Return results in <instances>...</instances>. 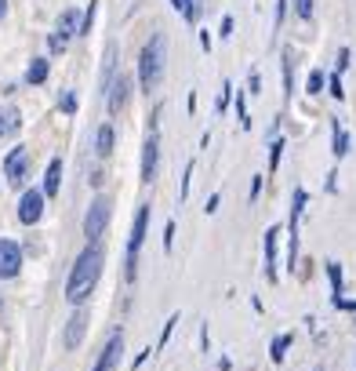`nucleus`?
Here are the masks:
<instances>
[{"label":"nucleus","instance_id":"1","mask_svg":"<svg viewBox=\"0 0 356 371\" xmlns=\"http://www.w3.org/2000/svg\"><path fill=\"white\" fill-rule=\"evenodd\" d=\"M98 277H102V251H98L95 244H87V248L80 251V259H76L69 280H66V299H69L73 306H80V302L95 291Z\"/></svg>","mask_w":356,"mask_h":371},{"label":"nucleus","instance_id":"2","mask_svg":"<svg viewBox=\"0 0 356 371\" xmlns=\"http://www.w3.org/2000/svg\"><path fill=\"white\" fill-rule=\"evenodd\" d=\"M164 62H168V41L157 33V36H153V41L142 47V55H138V84H142V92H153V87L160 84Z\"/></svg>","mask_w":356,"mask_h":371},{"label":"nucleus","instance_id":"3","mask_svg":"<svg viewBox=\"0 0 356 371\" xmlns=\"http://www.w3.org/2000/svg\"><path fill=\"white\" fill-rule=\"evenodd\" d=\"M76 33H80V15H76V8H66V11H62V19H58V25H55V33L47 36V47L55 51V55H62Z\"/></svg>","mask_w":356,"mask_h":371},{"label":"nucleus","instance_id":"4","mask_svg":"<svg viewBox=\"0 0 356 371\" xmlns=\"http://www.w3.org/2000/svg\"><path fill=\"white\" fill-rule=\"evenodd\" d=\"M109 215H113L109 197H95V200H91V208H87V215H84V237H87V240H95V237L106 233Z\"/></svg>","mask_w":356,"mask_h":371},{"label":"nucleus","instance_id":"5","mask_svg":"<svg viewBox=\"0 0 356 371\" xmlns=\"http://www.w3.org/2000/svg\"><path fill=\"white\" fill-rule=\"evenodd\" d=\"M146 226H149V208H138L131 237H127V277H135V262H138V248L146 240Z\"/></svg>","mask_w":356,"mask_h":371},{"label":"nucleus","instance_id":"6","mask_svg":"<svg viewBox=\"0 0 356 371\" xmlns=\"http://www.w3.org/2000/svg\"><path fill=\"white\" fill-rule=\"evenodd\" d=\"M25 168H30V149L25 146H15L8 153V160H4V178L11 186H22L25 182Z\"/></svg>","mask_w":356,"mask_h":371},{"label":"nucleus","instance_id":"7","mask_svg":"<svg viewBox=\"0 0 356 371\" xmlns=\"http://www.w3.org/2000/svg\"><path fill=\"white\" fill-rule=\"evenodd\" d=\"M22 270V248L15 244V240H8V237H0V277H19Z\"/></svg>","mask_w":356,"mask_h":371},{"label":"nucleus","instance_id":"8","mask_svg":"<svg viewBox=\"0 0 356 371\" xmlns=\"http://www.w3.org/2000/svg\"><path fill=\"white\" fill-rule=\"evenodd\" d=\"M41 215H44V193H41V189H30V193H22L19 219H22L25 226H33V222H41Z\"/></svg>","mask_w":356,"mask_h":371},{"label":"nucleus","instance_id":"9","mask_svg":"<svg viewBox=\"0 0 356 371\" xmlns=\"http://www.w3.org/2000/svg\"><path fill=\"white\" fill-rule=\"evenodd\" d=\"M127 92H131V81H127L124 73L109 76V95H106V106H109V113H120V109L127 106Z\"/></svg>","mask_w":356,"mask_h":371},{"label":"nucleus","instance_id":"10","mask_svg":"<svg viewBox=\"0 0 356 371\" xmlns=\"http://www.w3.org/2000/svg\"><path fill=\"white\" fill-rule=\"evenodd\" d=\"M157 157H160V142H157V135H149L146 146H142V182H153V175H157Z\"/></svg>","mask_w":356,"mask_h":371},{"label":"nucleus","instance_id":"11","mask_svg":"<svg viewBox=\"0 0 356 371\" xmlns=\"http://www.w3.org/2000/svg\"><path fill=\"white\" fill-rule=\"evenodd\" d=\"M120 353H124V335H113L106 342V350H102V357H98L95 371H113V368H117V361H120Z\"/></svg>","mask_w":356,"mask_h":371},{"label":"nucleus","instance_id":"12","mask_svg":"<svg viewBox=\"0 0 356 371\" xmlns=\"http://www.w3.org/2000/svg\"><path fill=\"white\" fill-rule=\"evenodd\" d=\"M84 331H87V313L76 310V313L69 317V324H66V350H76V346H80Z\"/></svg>","mask_w":356,"mask_h":371},{"label":"nucleus","instance_id":"13","mask_svg":"<svg viewBox=\"0 0 356 371\" xmlns=\"http://www.w3.org/2000/svg\"><path fill=\"white\" fill-rule=\"evenodd\" d=\"M276 237H280V226L265 229V277L276 280Z\"/></svg>","mask_w":356,"mask_h":371},{"label":"nucleus","instance_id":"14","mask_svg":"<svg viewBox=\"0 0 356 371\" xmlns=\"http://www.w3.org/2000/svg\"><path fill=\"white\" fill-rule=\"evenodd\" d=\"M58 186H62V160H51L44 175V197H58Z\"/></svg>","mask_w":356,"mask_h":371},{"label":"nucleus","instance_id":"15","mask_svg":"<svg viewBox=\"0 0 356 371\" xmlns=\"http://www.w3.org/2000/svg\"><path fill=\"white\" fill-rule=\"evenodd\" d=\"M47 81V59H33L25 70V84H44Z\"/></svg>","mask_w":356,"mask_h":371},{"label":"nucleus","instance_id":"16","mask_svg":"<svg viewBox=\"0 0 356 371\" xmlns=\"http://www.w3.org/2000/svg\"><path fill=\"white\" fill-rule=\"evenodd\" d=\"M95 149H98V157H109V153H113V127H109V124H102V127H98Z\"/></svg>","mask_w":356,"mask_h":371},{"label":"nucleus","instance_id":"17","mask_svg":"<svg viewBox=\"0 0 356 371\" xmlns=\"http://www.w3.org/2000/svg\"><path fill=\"white\" fill-rule=\"evenodd\" d=\"M349 146H353L349 131H346V127H342V124L335 120V157H346V153H349Z\"/></svg>","mask_w":356,"mask_h":371},{"label":"nucleus","instance_id":"18","mask_svg":"<svg viewBox=\"0 0 356 371\" xmlns=\"http://www.w3.org/2000/svg\"><path fill=\"white\" fill-rule=\"evenodd\" d=\"M19 109H8V113H0V138L11 135V131H19Z\"/></svg>","mask_w":356,"mask_h":371},{"label":"nucleus","instance_id":"19","mask_svg":"<svg viewBox=\"0 0 356 371\" xmlns=\"http://www.w3.org/2000/svg\"><path fill=\"white\" fill-rule=\"evenodd\" d=\"M295 342V335H280L273 342V364H284V357H287V346Z\"/></svg>","mask_w":356,"mask_h":371},{"label":"nucleus","instance_id":"20","mask_svg":"<svg viewBox=\"0 0 356 371\" xmlns=\"http://www.w3.org/2000/svg\"><path fill=\"white\" fill-rule=\"evenodd\" d=\"M327 273H331V288H335V302L342 299V266L338 262H327Z\"/></svg>","mask_w":356,"mask_h":371},{"label":"nucleus","instance_id":"21","mask_svg":"<svg viewBox=\"0 0 356 371\" xmlns=\"http://www.w3.org/2000/svg\"><path fill=\"white\" fill-rule=\"evenodd\" d=\"M295 15H298L302 22H309V19H313V0H295Z\"/></svg>","mask_w":356,"mask_h":371},{"label":"nucleus","instance_id":"22","mask_svg":"<svg viewBox=\"0 0 356 371\" xmlns=\"http://www.w3.org/2000/svg\"><path fill=\"white\" fill-rule=\"evenodd\" d=\"M305 87H309V95H320V87H324V73H320V70H313V73H309V84H305Z\"/></svg>","mask_w":356,"mask_h":371},{"label":"nucleus","instance_id":"23","mask_svg":"<svg viewBox=\"0 0 356 371\" xmlns=\"http://www.w3.org/2000/svg\"><path fill=\"white\" fill-rule=\"evenodd\" d=\"M284 98H291V51H284Z\"/></svg>","mask_w":356,"mask_h":371},{"label":"nucleus","instance_id":"24","mask_svg":"<svg viewBox=\"0 0 356 371\" xmlns=\"http://www.w3.org/2000/svg\"><path fill=\"white\" fill-rule=\"evenodd\" d=\"M58 106L66 109V113H73V109H76V95H73V92H66V95L58 98Z\"/></svg>","mask_w":356,"mask_h":371},{"label":"nucleus","instance_id":"25","mask_svg":"<svg viewBox=\"0 0 356 371\" xmlns=\"http://www.w3.org/2000/svg\"><path fill=\"white\" fill-rule=\"evenodd\" d=\"M229 92H233V84L225 81V84H222V95H219V113H222V109L229 106Z\"/></svg>","mask_w":356,"mask_h":371},{"label":"nucleus","instance_id":"26","mask_svg":"<svg viewBox=\"0 0 356 371\" xmlns=\"http://www.w3.org/2000/svg\"><path fill=\"white\" fill-rule=\"evenodd\" d=\"M284 15H287V0H276V30L284 25Z\"/></svg>","mask_w":356,"mask_h":371},{"label":"nucleus","instance_id":"27","mask_svg":"<svg viewBox=\"0 0 356 371\" xmlns=\"http://www.w3.org/2000/svg\"><path fill=\"white\" fill-rule=\"evenodd\" d=\"M331 95H335V98H346V92H342V81H338V73L331 76Z\"/></svg>","mask_w":356,"mask_h":371},{"label":"nucleus","instance_id":"28","mask_svg":"<svg viewBox=\"0 0 356 371\" xmlns=\"http://www.w3.org/2000/svg\"><path fill=\"white\" fill-rule=\"evenodd\" d=\"M171 8H175L182 19H189V0H171Z\"/></svg>","mask_w":356,"mask_h":371},{"label":"nucleus","instance_id":"29","mask_svg":"<svg viewBox=\"0 0 356 371\" xmlns=\"http://www.w3.org/2000/svg\"><path fill=\"white\" fill-rule=\"evenodd\" d=\"M171 244H175V222H168V229H164V248L171 251Z\"/></svg>","mask_w":356,"mask_h":371},{"label":"nucleus","instance_id":"30","mask_svg":"<svg viewBox=\"0 0 356 371\" xmlns=\"http://www.w3.org/2000/svg\"><path fill=\"white\" fill-rule=\"evenodd\" d=\"M280 149H284V142H273V160H269V171H276V164H280Z\"/></svg>","mask_w":356,"mask_h":371},{"label":"nucleus","instance_id":"31","mask_svg":"<svg viewBox=\"0 0 356 371\" xmlns=\"http://www.w3.org/2000/svg\"><path fill=\"white\" fill-rule=\"evenodd\" d=\"M346 66H349V47H342V51H338V73L346 70Z\"/></svg>","mask_w":356,"mask_h":371},{"label":"nucleus","instance_id":"32","mask_svg":"<svg viewBox=\"0 0 356 371\" xmlns=\"http://www.w3.org/2000/svg\"><path fill=\"white\" fill-rule=\"evenodd\" d=\"M258 189H262V175H254V182H251V200L258 197Z\"/></svg>","mask_w":356,"mask_h":371},{"label":"nucleus","instance_id":"33","mask_svg":"<svg viewBox=\"0 0 356 371\" xmlns=\"http://www.w3.org/2000/svg\"><path fill=\"white\" fill-rule=\"evenodd\" d=\"M229 33H233V19L225 15V19H222V36H229Z\"/></svg>","mask_w":356,"mask_h":371},{"label":"nucleus","instance_id":"34","mask_svg":"<svg viewBox=\"0 0 356 371\" xmlns=\"http://www.w3.org/2000/svg\"><path fill=\"white\" fill-rule=\"evenodd\" d=\"M4 11H8V0H0V19H4Z\"/></svg>","mask_w":356,"mask_h":371},{"label":"nucleus","instance_id":"35","mask_svg":"<svg viewBox=\"0 0 356 371\" xmlns=\"http://www.w3.org/2000/svg\"><path fill=\"white\" fill-rule=\"evenodd\" d=\"M313 371H324V368H313Z\"/></svg>","mask_w":356,"mask_h":371}]
</instances>
